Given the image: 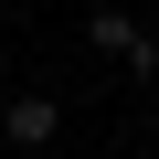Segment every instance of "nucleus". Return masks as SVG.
I'll return each instance as SVG.
<instances>
[{
  "instance_id": "f257e3e1",
  "label": "nucleus",
  "mask_w": 159,
  "mask_h": 159,
  "mask_svg": "<svg viewBox=\"0 0 159 159\" xmlns=\"http://www.w3.org/2000/svg\"><path fill=\"white\" fill-rule=\"evenodd\" d=\"M85 32H96V53H127V64H148V53H159V43H148V32L127 21V11H96Z\"/></svg>"
},
{
  "instance_id": "f03ea898",
  "label": "nucleus",
  "mask_w": 159,
  "mask_h": 159,
  "mask_svg": "<svg viewBox=\"0 0 159 159\" xmlns=\"http://www.w3.org/2000/svg\"><path fill=\"white\" fill-rule=\"evenodd\" d=\"M11 138L43 148V138H53V96H11Z\"/></svg>"
},
{
  "instance_id": "7ed1b4c3",
  "label": "nucleus",
  "mask_w": 159,
  "mask_h": 159,
  "mask_svg": "<svg viewBox=\"0 0 159 159\" xmlns=\"http://www.w3.org/2000/svg\"><path fill=\"white\" fill-rule=\"evenodd\" d=\"M148 43H159V21H148Z\"/></svg>"
}]
</instances>
